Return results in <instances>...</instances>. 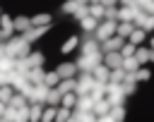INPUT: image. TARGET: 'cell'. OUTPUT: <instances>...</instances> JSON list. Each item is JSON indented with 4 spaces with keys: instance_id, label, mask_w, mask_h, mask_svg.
<instances>
[{
    "instance_id": "obj_1",
    "label": "cell",
    "mask_w": 154,
    "mask_h": 122,
    "mask_svg": "<svg viewBox=\"0 0 154 122\" xmlns=\"http://www.w3.org/2000/svg\"><path fill=\"white\" fill-rule=\"evenodd\" d=\"M31 53V43L22 36H10L5 41V55L7 57H24Z\"/></svg>"
},
{
    "instance_id": "obj_2",
    "label": "cell",
    "mask_w": 154,
    "mask_h": 122,
    "mask_svg": "<svg viewBox=\"0 0 154 122\" xmlns=\"http://www.w3.org/2000/svg\"><path fill=\"white\" fill-rule=\"evenodd\" d=\"M101 60H103V53L101 50H96V53H82V57L75 65H77L79 72H91V67H96Z\"/></svg>"
},
{
    "instance_id": "obj_3",
    "label": "cell",
    "mask_w": 154,
    "mask_h": 122,
    "mask_svg": "<svg viewBox=\"0 0 154 122\" xmlns=\"http://www.w3.org/2000/svg\"><path fill=\"white\" fill-rule=\"evenodd\" d=\"M116 33V19H101L99 24H96V29L91 31V36L101 43V41H106L108 36H113Z\"/></svg>"
},
{
    "instance_id": "obj_4",
    "label": "cell",
    "mask_w": 154,
    "mask_h": 122,
    "mask_svg": "<svg viewBox=\"0 0 154 122\" xmlns=\"http://www.w3.org/2000/svg\"><path fill=\"white\" fill-rule=\"evenodd\" d=\"M106 98L111 100V105H123V103H125V93H123L120 84L106 81Z\"/></svg>"
},
{
    "instance_id": "obj_5",
    "label": "cell",
    "mask_w": 154,
    "mask_h": 122,
    "mask_svg": "<svg viewBox=\"0 0 154 122\" xmlns=\"http://www.w3.org/2000/svg\"><path fill=\"white\" fill-rule=\"evenodd\" d=\"M46 93H48V86L41 81V84H31V91H29V103H46Z\"/></svg>"
},
{
    "instance_id": "obj_6",
    "label": "cell",
    "mask_w": 154,
    "mask_h": 122,
    "mask_svg": "<svg viewBox=\"0 0 154 122\" xmlns=\"http://www.w3.org/2000/svg\"><path fill=\"white\" fill-rule=\"evenodd\" d=\"M125 43V38H120L118 33H113V36H108L106 41H101L99 43V50L101 53H108V50H120V45Z\"/></svg>"
},
{
    "instance_id": "obj_7",
    "label": "cell",
    "mask_w": 154,
    "mask_h": 122,
    "mask_svg": "<svg viewBox=\"0 0 154 122\" xmlns=\"http://www.w3.org/2000/svg\"><path fill=\"white\" fill-rule=\"evenodd\" d=\"M0 36H2V41H7L10 36H14V22H12V17L10 14H0Z\"/></svg>"
},
{
    "instance_id": "obj_8",
    "label": "cell",
    "mask_w": 154,
    "mask_h": 122,
    "mask_svg": "<svg viewBox=\"0 0 154 122\" xmlns=\"http://www.w3.org/2000/svg\"><path fill=\"white\" fill-rule=\"evenodd\" d=\"M108 69H113V67H120V62H123V55H120V50H108V53H103V60H101Z\"/></svg>"
},
{
    "instance_id": "obj_9",
    "label": "cell",
    "mask_w": 154,
    "mask_h": 122,
    "mask_svg": "<svg viewBox=\"0 0 154 122\" xmlns=\"http://www.w3.org/2000/svg\"><path fill=\"white\" fill-rule=\"evenodd\" d=\"M55 72H58V77L60 79H67V77H77V65L75 62H60L58 67H55Z\"/></svg>"
},
{
    "instance_id": "obj_10",
    "label": "cell",
    "mask_w": 154,
    "mask_h": 122,
    "mask_svg": "<svg viewBox=\"0 0 154 122\" xmlns=\"http://www.w3.org/2000/svg\"><path fill=\"white\" fill-rule=\"evenodd\" d=\"M46 31H48V26H29L26 31H22V38H26V41L31 43V41L41 38V36H43Z\"/></svg>"
},
{
    "instance_id": "obj_11",
    "label": "cell",
    "mask_w": 154,
    "mask_h": 122,
    "mask_svg": "<svg viewBox=\"0 0 154 122\" xmlns=\"http://www.w3.org/2000/svg\"><path fill=\"white\" fill-rule=\"evenodd\" d=\"M77 48H79V53H96V50H99V41L89 33V38L79 41V45H77Z\"/></svg>"
},
{
    "instance_id": "obj_12",
    "label": "cell",
    "mask_w": 154,
    "mask_h": 122,
    "mask_svg": "<svg viewBox=\"0 0 154 122\" xmlns=\"http://www.w3.org/2000/svg\"><path fill=\"white\" fill-rule=\"evenodd\" d=\"M14 72H19V74H29V69H31V62H29V55H24V57H14V67H12Z\"/></svg>"
},
{
    "instance_id": "obj_13",
    "label": "cell",
    "mask_w": 154,
    "mask_h": 122,
    "mask_svg": "<svg viewBox=\"0 0 154 122\" xmlns=\"http://www.w3.org/2000/svg\"><path fill=\"white\" fill-rule=\"evenodd\" d=\"M10 108H14V110H22V108H29V100H26V96L24 93H12V98H10V103H7Z\"/></svg>"
},
{
    "instance_id": "obj_14",
    "label": "cell",
    "mask_w": 154,
    "mask_h": 122,
    "mask_svg": "<svg viewBox=\"0 0 154 122\" xmlns=\"http://www.w3.org/2000/svg\"><path fill=\"white\" fill-rule=\"evenodd\" d=\"M108 72H111V69H108L103 62H99L96 67H91V77H94L96 81H108Z\"/></svg>"
},
{
    "instance_id": "obj_15",
    "label": "cell",
    "mask_w": 154,
    "mask_h": 122,
    "mask_svg": "<svg viewBox=\"0 0 154 122\" xmlns=\"http://www.w3.org/2000/svg\"><path fill=\"white\" fill-rule=\"evenodd\" d=\"M75 84H77V79H75V77H67V79H58L55 89H58L60 93H67V91H75Z\"/></svg>"
},
{
    "instance_id": "obj_16",
    "label": "cell",
    "mask_w": 154,
    "mask_h": 122,
    "mask_svg": "<svg viewBox=\"0 0 154 122\" xmlns=\"http://www.w3.org/2000/svg\"><path fill=\"white\" fill-rule=\"evenodd\" d=\"M132 29H135V24H132V22H116V33H118L120 38H128Z\"/></svg>"
},
{
    "instance_id": "obj_17",
    "label": "cell",
    "mask_w": 154,
    "mask_h": 122,
    "mask_svg": "<svg viewBox=\"0 0 154 122\" xmlns=\"http://www.w3.org/2000/svg\"><path fill=\"white\" fill-rule=\"evenodd\" d=\"M144 36H147V31H144L142 26H135V29L130 31L128 41H130V43H135V45H140V43H144Z\"/></svg>"
},
{
    "instance_id": "obj_18",
    "label": "cell",
    "mask_w": 154,
    "mask_h": 122,
    "mask_svg": "<svg viewBox=\"0 0 154 122\" xmlns=\"http://www.w3.org/2000/svg\"><path fill=\"white\" fill-rule=\"evenodd\" d=\"M43 105H46V103H29V120H31V122H38V120H41Z\"/></svg>"
},
{
    "instance_id": "obj_19",
    "label": "cell",
    "mask_w": 154,
    "mask_h": 122,
    "mask_svg": "<svg viewBox=\"0 0 154 122\" xmlns=\"http://www.w3.org/2000/svg\"><path fill=\"white\" fill-rule=\"evenodd\" d=\"M135 60H137L140 65H147V62H149V48H144V45L140 43V45L135 48Z\"/></svg>"
},
{
    "instance_id": "obj_20",
    "label": "cell",
    "mask_w": 154,
    "mask_h": 122,
    "mask_svg": "<svg viewBox=\"0 0 154 122\" xmlns=\"http://www.w3.org/2000/svg\"><path fill=\"white\" fill-rule=\"evenodd\" d=\"M120 67H123L125 72H135V69L140 67V62L135 60V55H125V57H123V62H120Z\"/></svg>"
},
{
    "instance_id": "obj_21",
    "label": "cell",
    "mask_w": 154,
    "mask_h": 122,
    "mask_svg": "<svg viewBox=\"0 0 154 122\" xmlns=\"http://www.w3.org/2000/svg\"><path fill=\"white\" fill-rule=\"evenodd\" d=\"M26 79H29L31 84H41V81H43V67H31L29 74H26Z\"/></svg>"
},
{
    "instance_id": "obj_22",
    "label": "cell",
    "mask_w": 154,
    "mask_h": 122,
    "mask_svg": "<svg viewBox=\"0 0 154 122\" xmlns=\"http://www.w3.org/2000/svg\"><path fill=\"white\" fill-rule=\"evenodd\" d=\"M60 96H63V93H60L55 86H51L48 93H46V103H48V105H60Z\"/></svg>"
},
{
    "instance_id": "obj_23",
    "label": "cell",
    "mask_w": 154,
    "mask_h": 122,
    "mask_svg": "<svg viewBox=\"0 0 154 122\" xmlns=\"http://www.w3.org/2000/svg\"><path fill=\"white\" fill-rule=\"evenodd\" d=\"M103 10H106V7H103L101 2H89V14H91L94 19H99V22L103 19Z\"/></svg>"
},
{
    "instance_id": "obj_24",
    "label": "cell",
    "mask_w": 154,
    "mask_h": 122,
    "mask_svg": "<svg viewBox=\"0 0 154 122\" xmlns=\"http://www.w3.org/2000/svg\"><path fill=\"white\" fill-rule=\"evenodd\" d=\"M14 22V31H26L29 26H31V19L29 17H24V14H19L17 19H12Z\"/></svg>"
},
{
    "instance_id": "obj_25",
    "label": "cell",
    "mask_w": 154,
    "mask_h": 122,
    "mask_svg": "<svg viewBox=\"0 0 154 122\" xmlns=\"http://www.w3.org/2000/svg\"><path fill=\"white\" fill-rule=\"evenodd\" d=\"M96 24H99V19H94L91 14H87L84 19H79V26H82L84 31H89V33H91V31L96 29Z\"/></svg>"
},
{
    "instance_id": "obj_26",
    "label": "cell",
    "mask_w": 154,
    "mask_h": 122,
    "mask_svg": "<svg viewBox=\"0 0 154 122\" xmlns=\"http://www.w3.org/2000/svg\"><path fill=\"white\" fill-rule=\"evenodd\" d=\"M75 100H77V93L75 91H67V93L60 96V105L63 108H75Z\"/></svg>"
},
{
    "instance_id": "obj_27",
    "label": "cell",
    "mask_w": 154,
    "mask_h": 122,
    "mask_svg": "<svg viewBox=\"0 0 154 122\" xmlns=\"http://www.w3.org/2000/svg\"><path fill=\"white\" fill-rule=\"evenodd\" d=\"M31 26H51V14H46V12L36 14V17L31 19Z\"/></svg>"
},
{
    "instance_id": "obj_28",
    "label": "cell",
    "mask_w": 154,
    "mask_h": 122,
    "mask_svg": "<svg viewBox=\"0 0 154 122\" xmlns=\"http://www.w3.org/2000/svg\"><path fill=\"white\" fill-rule=\"evenodd\" d=\"M125 79V69L123 67H113L111 72H108V81H116V84H120Z\"/></svg>"
},
{
    "instance_id": "obj_29",
    "label": "cell",
    "mask_w": 154,
    "mask_h": 122,
    "mask_svg": "<svg viewBox=\"0 0 154 122\" xmlns=\"http://www.w3.org/2000/svg\"><path fill=\"white\" fill-rule=\"evenodd\" d=\"M77 45H79V36H72V38H67V41L63 43V50H60V53H65V55H67V53H72Z\"/></svg>"
},
{
    "instance_id": "obj_30",
    "label": "cell",
    "mask_w": 154,
    "mask_h": 122,
    "mask_svg": "<svg viewBox=\"0 0 154 122\" xmlns=\"http://www.w3.org/2000/svg\"><path fill=\"white\" fill-rule=\"evenodd\" d=\"M77 19H84L87 14H89V2H77V7H75V12H72Z\"/></svg>"
},
{
    "instance_id": "obj_31",
    "label": "cell",
    "mask_w": 154,
    "mask_h": 122,
    "mask_svg": "<svg viewBox=\"0 0 154 122\" xmlns=\"http://www.w3.org/2000/svg\"><path fill=\"white\" fill-rule=\"evenodd\" d=\"M58 79H60V77H58V72H55V69H53V72H43V84H46L48 89H51V86H55V84H58Z\"/></svg>"
},
{
    "instance_id": "obj_32",
    "label": "cell",
    "mask_w": 154,
    "mask_h": 122,
    "mask_svg": "<svg viewBox=\"0 0 154 122\" xmlns=\"http://www.w3.org/2000/svg\"><path fill=\"white\" fill-rule=\"evenodd\" d=\"M55 110H58V105H43V112H41V120L43 122H51V120H55Z\"/></svg>"
},
{
    "instance_id": "obj_33",
    "label": "cell",
    "mask_w": 154,
    "mask_h": 122,
    "mask_svg": "<svg viewBox=\"0 0 154 122\" xmlns=\"http://www.w3.org/2000/svg\"><path fill=\"white\" fill-rule=\"evenodd\" d=\"M12 93H14V89H12L10 84H2V86H0V100H2V103H10Z\"/></svg>"
},
{
    "instance_id": "obj_34",
    "label": "cell",
    "mask_w": 154,
    "mask_h": 122,
    "mask_svg": "<svg viewBox=\"0 0 154 122\" xmlns=\"http://www.w3.org/2000/svg\"><path fill=\"white\" fill-rule=\"evenodd\" d=\"M70 110H72V108H63V105H58V110H55V120H58V122L70 120Z\"/></svg>"
},
{
    "instance_id": "obj_35",
    "label": "cell",
    "mask_w": 154,
    "mask_h": 122,
    "mask_svg": "<svg viewBox=\"0 0 154 122\" xmlns=\"http://www.w3.org/2000/svg\"><path fill=\"white\" fill-rule=\"evenodd\" d=\"M31 67H43V53H29Z\"/></svg>"
},
{
    "instance_id": "obj_36",
    "label": "cell",
    "mask_w": 154,
    "mask_h": 122,
    "mask_svg": "<svg viewBox=\"0 0 154 122\" xmlns=\"http://www.w3.org/2000/svg\"><path fill=\"white\" fill-rule=\"evenodd\" d=\"M149 77H152V72H149V69H144L142 65H140V67L135 69V79H137V81H147Z\"/></svg>"
},
{
    "instance_id": "obj_37",
    "label": "cell",
    "mask_w": 154,
    "mask_h": 122,
    "mask_svg": "<svg viewBox=\"0 0 154 122\" xmlns=\"http://www.w3.org/2000/svg\"><path fill=\"white\" fill-rule=\"evenodd\" d=\"M135 48H137V45L128 41V43H123V45H120V55H123V57H125V55H135Z\"/></svg>"
},
{
    "instance_id": "obj_38",
    "label": "cell",
    "mask_w": 154,
    "mask_h": 122,
    "mask_svg": "<svg viewBox=\"0 0 154 122\" xmlns=\"http://www.w3.org/2000/svg\"><path fill=\"white\" fill-rule=\"evenodd\" d=\"M75 7H77V2H75V0H67V2H63V5H60V10H63L65 14H72V12H75Z\"/></svg>"
},
{
    "instance_id": "obj_39",
    "label": "cell",
    "mask_w": 154,
    "mask_h": 122,
    "mask_svg": "<svg viewBox=\"0 0 154 122\" xmlns=\"http://www.w3.org/2000/svg\"><path fill=\"white\" fill-rule=\"evenodd\" d=\"M142 29H144V31H154V14H147V17H144Z\"/></svg>"
},
{
    "instance_id": "obj_40",
    "label": "cell",
    "mask_w": 154,
    "mask_h": 122,
    "mask_svg": "<svg viewBox=\"0 0 154 122\" xmlns=\"http://www.w3.org/2000/svg\"><path fill=\"white\" fill-rule=\"evenodd\" d=\"M142 10H144L147 14H154V0H149L147 5H142Z\"/></svg>"
},
{
    "instance_id": "obj_41",
    "label": "cell",
    "mask_w": 154,
    "mask_h": 122,
    "mask_svg": "<svg viewBox=\"0 0 154 122\" xmlns=\"http://www.w3.org/2000/svg\"><path fill=\"white\" fill-rule=\"evenodd\" d=\"M5 108H7V103H2V100H0V120H2V115H5Z\"/></svg>"
},
{
    "instance_id": "obj_42",
    "label": "cell",
    "mask_w": 154,
    "mask_h": 122,
    "mask_svg": "<svg viewBox=\"0 0 154 122\" xmlns=\"http://www.w3.org/2000/svg\"><path fill=\"white\" fill-rule=\"evenodd\" d=\"M101 5H118V0H99Z\"/></svg>"
},
{
    "instance_id": "obj_43",
    "label": "cell",
    "mask_w": 154,
    "mask_h": 122,
    "mask_svg": "<svg viewBox=\"0 0 154 122\" xmlns=\"http://www.w3.org/2000/svg\"><path fill=\"white\" fill-rule=\"evenodd\" d=\"M149 62H154V48H149Z\"/></svg>"
},
{
    "instance_id": "obj_44",
    "label": "cell",
    "mask_w": 154,
    "mask_h": 122,
    "mask_svg": "<svg viewBox=\"0 0 154 122\" xmlns=\"http://www.w3.org/2000/svg\"><path fill=\"white\" fill-rule=\"evenodd\" d=\"M135 2H137V5H140V7H142V5H147V2H149V0H135Z\"/></svg>"
},
{
    "instance_id": "obj_45",
    "label": "cell",
    "mask_w": 154,
    "mask_h": 122,
    "mask_svg": "<svg viewBox=\"0 0 154 122\" xmlns=\"http://www.w3.org/2000/svg\"><path fill=\"white\" fill-rule=\"evenodd\" d=\"M149 45H152V48H154V36H152V41H149Z\"/></svg>"
},
{
    "instance_id": "obj_46",
    "label": "cell",
    "mask_w": 154,
    "mask_h": 122,
    "mask_svg": "<svg viewBox=\"0 0 154 122\" xmlns=\"http://www.w3.org/2000/svg\"><path fill=\"white\" fill-rule=\"evenodd\" d=\"M75 2H89V0H75Z\"/></svg>"
},
{
    "instance_id": "obj_47",
    "label": "cell",
    "mask_w": 154,
    "mask_h": 122,
    "mask_svg": "<svg viewBox=\"0 0 154 122\" xmlns=\"http://www.w3.org/2000/svg\"><path fill=\"white\" fill-rule=\"evenodd\" d=\"M0 43H2V36H0Z\"/></svg>"
}]
</instances>
